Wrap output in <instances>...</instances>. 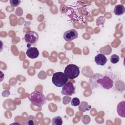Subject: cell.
<instances>
[{
    "label": "cell",
    "instance_id": "cell-10",
    "mask_svg": "<svg viewBox=\"0 0 125 125\" xmlns=\"http://www.w3.org/2000/svg\"><path fill=\"white\" fill-rule=\"evenodd\" d=\"M125 10V7L123 4H118L115 6L113 12L115 15L120 16L124 13Z\"/></svg>",
    "mask_w": 125,
    "mask_h": 125
},
{
    "label": "cell",
    "instance_id": "cell-9",
    "mask_svg": "<svg viewBox=\"0 0 125 125\" xmlns=\"http://www.w3.org/2000/svg\"><path fill=\"white\" fill-rule=\"evenodd\" d=\"M107 61V58L102 53L98 54L95 57V62L98 65L104 66L106 63Z\"/></svg>",
    "mask_w": 125,
    "mask_h": 125
},
{
    "label": "cell",
    "instance_id": "cell-8",
    "mask_svg": "<svg viewBox=\"0 0 125 125\" xmlns=\"http://www.w3.org/2000/svg\"><path fill=\"white\" fill-rule=\"evenodd\" d=\"M39 54V51L35 47H29L26 51V54L27 57L32 59L37 58Z\"/></svg>",
    "mask_w": 125,
    "mask_h": 125
},
{
    "label": "cell",
    "instance_id": "cell-2",
    "mask_svg": "<svg viewBox=\"0 0 125 125\" xmlns=\"http://www.w3.org/2000/svg\"><path fill=\"white\" fill-rule=\"evenodd\" d=\"M28 98L33 104L37 106H42L46 103V98L45 95L41 92L34 91L30 93Z\"/></svg>",
    "mask_w": 125,
    "mask_h": 125
},
{
    "label": "cell",
    "instance_id": "cell-17",
    "mask_svg": "<svg viewBox=\"0 0 125 125\" xmlns=\"http://www.w3.org/2000/svg\"><path fill=\"white\" fill-rule=\"evenodd\" d=\"M66 102V104H68L70 101H71V98H70L69 97H67V96L66 97H64L63 98V104H65V102Z\"/></svg>",
    "mask_w": 125,
    "mask_h": 125
},
{
    "label": "cell",
    "instance_id": "cell-11",
    "mask_svg": "<svg viewBox=\"0 0 125 125\" xmlns=\"http://www.w3.org/2000/svg\"><path fill=\"white\" fill-rule=\"evenodd\" d=\"M125 101H122L119 103L117 105V110L119 116L122 117H125Z\"/></svg>",
    "mask_w": 125,
    "mask_h": 125
},
{
    "label": "cell",
    "instance_id": "cell-15",
    "mask_svg": "<svg viewBox=\"0 0 125 125\" xmlns=\"http://www.w3.org/2000/svg\"><path fill=\"white\" fill-rule=\"evenodd\" d=\"M70 103H71V105H72L73 106H77L79 105V104H80V101L79 98L75 97L71 100Z\"/></svg>",
    "mask_w": 125,
    "mask_h": 125
},
{
    "label": "cell",
    "instance_id": "cell-14",
    "mask_svg": "<svg viewBox=\"0 0 125 125\" xmlns=\"http://www.w3.org/2000/svg\"><path fill=\"white\" fill-rule=\"evenodd\" d=\"M120 58L116 54L112 55L110 58V61L113 64H116L118 63L119 61Z\"/></svg>",
    "mask_w": 125,
    "mask_h": 125
},
{
    "label": "cell",
    "instance_id": "cell-6",
    "mask_svg": "<svg viewBox=\"0 0 125 125\" xmlns=\"http://www.w3.org/2000/svg\"><path fill=\"white\" fill-rule=\"evenodd\" d=\"M75 93V87L71 82H67L63 86L61 91L62 94L65 96H72Z\"/></svg>",
    "mask_w": 125,
    "mask_h": 125
},
{
    "label": "cell",
    "instance_id": "cell-4",
    "mask_svg": "<svg viewBox=\"0 0 125 125\" xmlns=\"http://www.w3.org/2000/svg\"><path fill=\"white\" fill-rule=\"evenodd\" d=\"M64 73L68 78L74 79L80 74L79 67L76 65L70 64L65 68Z\"/></svg>",
    "mask_w": 125,
    "mask_h": 125
},
{
    "label": "cell",
    "instance_id": "cell-16",
    "mask_svg": "<svg viewBox=\"0 0 125 125\" xmlns=\"http://www.w3.org/2000/svg\"><path fill=\"white\" fill-rule=\"evenodd\" d=\"M9 2L12 6L17 7L20 4L21 1L19 0H10Z\"/></svg>",
    "mask_w": 125,
    "mask_h": 125
},
{
    "label": "cell",
    "instance_id": "cell-13",
    "mask_svg": "<svg viewBox=\"0 0 125 125\" xmlns=\"http://www.w3.org/2000/svg\"><path fill=\"white\" fill-rule=\"evenodd\" d=\"M63 121L60 116H56L53 118L52 120L51 124L53 125H61L62 124Z\"/></svg>",
    "mask_w": 125,
    "mask_h": 125
},
{
    "label": "cell",
    "instance_id": "cell-12",
    "mask_svg": "<svg viewBox=\"0 0 125 125\" xmlns=\"http://www.w3.org/2000/svg\"><path fill=\"white\" fill-rule=\"evenodd\" d=\"M37 119L34 116L29 115L26 120V124L29 125H34L36 124Z\"/></svg>",
    "mask_w": 125,
    "mask_h": 125
},
{
    "label": "cell",
    "instance_id": "cell-1",
    "mask_svg": "<svg viewBox=\"0 0 125 125\" xmlns=\"http://www.w3.org/2000/svg\"><path fill=\"white\" fill-rule=\"evenodd\" d=\"M89 85L92 88L97 87L100 85L103 88L109 90L113 86V81L108 75L97 73L89 79Z\"/></svg>",
    "mask_w": 125,
    "mask_h": 125
},
{
    "label": "cell",
    "instance_id": "cell-7",
    "mask_svg": "<svg viewBox=\"0 0 125 125\" xmlns=\"http://www.w3.org/2000/svg\"><path fill=\"white\" fill-rule=\"evenodd\" d=\"M78 37V33L76 30L74 29H71L68 30L64 32L63 34L64 39L67 42L71 41L74 39H76Z\"/></svg>",
    "mask_w": 125,
    "mask_h": 125
},
{
    "label": "cell",
    "instance_id": "cell-3",
    "mask_svg": "<svg viewBox=\"0 0 125 125\" xmlns=\"http://www.w3.org/2000/svg\"><path fill=\"white\" fill-rule=\"evenodd\" d=\"M52 81L55 86L58 87H61L67 82L68 78L64 72H57L53 75Z\"/></svg>",
    "mask_w": 125,
    "mask_h": 125
},
{
    "label": "cell",
    "instance_id": "cell-5",
    "mask_svg": "<svg viewBox=\"0 0 125 125\" xmlns=\"http://www.w3.org/2000/svg\"><path fill=\"white\" fill-rule=\"evenodd\" d=\"M24 39L27 44V46L29 47L30 45H34L39 40V35L36 32L33 31H30L25 34Z\"/></svg>",
    "mask_w": 125,
    "mask_h": 125
}]
</instances>
